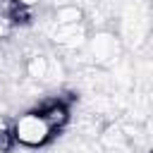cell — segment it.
<instances>
[{"label": "cell", "mask_w": 153, "mask_h": 153, "mask_svg": "<svg viewBox=\"0 0 153 153\" xmlns=\"http://www.w3.org/2000/svg\"><path fill=\"white\" fill-rule=\"evenodd\" d=\"M41 117L48 122L50 129H57V127H62V124L67 122L69 112H67V108H65L62 103H50V105H45V108L41 110Z\"/></svg>", "instance_id": "cell-2"}, {"label": "cell", "mask_w": 153, "mask_h": 153, "mask_svg": "<svg viewBox=\"0 0 153 153\" xmlns=\"http://www.w3.org/2000/svg\"><path fill=\"white\" fill-rule=\"evenodd\" d=\"M12 141H14L12 131H10V129H5V127L0 124V153H7V151L12 148Z\"/></svg>", "instance_id": "cell-3"}, {"label": "cell", "mask_w": 153, "mask_h": 153, "mask_svg": "<svg viewBox=\"0 0 153 153\" xmlns=\"http://www.w3.org/2000/svg\"><path fill=\"white\" fill-rule=\"evenodd\" d=\"M50 131L53 129L41 117V112H26V115H22L17 120L12 136L24 146H41V143H45L50 139Z\"/></svg>", "instance_id": "cell-1"}]
</instances>
